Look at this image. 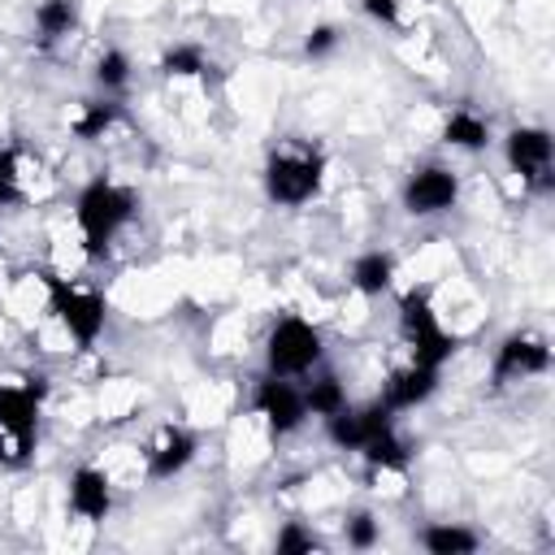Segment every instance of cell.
<instances>
[{"mask_svg":"<svg viewBox=\"0 0 555 555\" xmlns=\"http://www.w3.org/2000/svg\"><path fill=\"white\" fill-rule=\"evenodd\" d=\"M551 369V347L542 334H529V330H516L507 334L499 347H494V360H490V386L503 390L512 382H525V377H538Z\"/></svg>","mask_w":555,"mask_h":555,"instance_id":"cell-8","label":"cell"},{"mask_svg":"<svg viewBox=\"0 0 555 555\" xmlns=\"http://www.w3.org/2000/svg\"><path fill=\"white\" fill-rule=\"evenodd\" d=\"M503 156H507L512 173L525 186H533L542 195L555 186V143H551V134L542 126H516V130H507Z\"/></svg>","mask_w":555,"mask_h":555,"instance_id":"cell-7","label":"cell"},{"mask_svg":"<svg viewBox=\"0 0 555 555\" xmlns=\"http://www.w3.org/2000/svg\"><path fill=\"white\" fill-rule=\"evenodd\" d=\"M334 48H338V30H334V26H312L308 39H304V52H308V56H325V52H334Z\"/></svg>","mask_w":555,"mask_h":555,"instance_id":"cell-27","label":"cell"},{"mask_svg":"<svg viewBox=\"0 0 555 555\" xmlns=\"http://www.w3.org/2000/svg\"><path fill=\"white\" fill-rule=\"evenodd\" d=\"M43 377H26L22 386H0V468H22L35 455L39 438V403Z\"/></svg>","mask_w":555,"mask_h":555,"instance_id":"cell-2","label":"cell"},{"mask_svg":"<svg viewBox=\"0 0 555 555\" xmlns=\"http://www.w3.org/2000/svg\"><path fill=\"white\" fill-rule=\"evenodd\" d=\"M304 403H308V416H334L343 403H347V390L334 373H317L308 386H304Z\"/></svg>","mask_w":555,"mask_h":555,"instance_id":"cell-22","label":"cell"},{"mask_svg":"<svg viewBox=\"0 0 555 555\" xmlns=\"http://www.w3.org/2000/svg\"><path fill=\"white\" fill-rule=\"evenodd\" d=\"M121 117V104H113L108 95L104 100H82L78 104V113L69 117V130L78 134V139H100V134H108V126Z\"/></svg>","mask_w":555,"mask_h":555,"instance_id":"cell-19","label":"cell"},{"mask_svg":"<svg viewBox=\"0 0 555 555\" xmlns=\"http://www.w3.org/2000/svg\"><path fill=\"white\" fill-rule=\"evenodd\" d=\"M22 199V173H17V147H0V208Z\"/></svg>","mask_w":555,"mask_h":555,"instance_id":"cell-25","label":"cell"},{"mask_svg":"<svg viewBox=\"0 0 555 555\" xmlns=\"http://www.w3.org/2000/svg\"><path fill=\"white\" fill-rule=\"evenodd\" d=\"M386 429H395V412H390L382 399H377V403H364V408L343 403L334 416H325V434H330V442L343 447V451H360L369 438H377V434H386Z\"/></svg>","mask_w":555,"mask_h":555,"instance_id":"cell-11","label":"cell"},{"mask_svg":"<svg viewBox=\"0 0 555 555\" xmlns=\"http://www.w3.org/2000/svg\"><path fill=\"white\" fill-rule=\"evenodd\" d=\"M360 455H364L369 468H377V473H403V468H408V447H403V438H399L395 429L369 438V442L360 447Z\"/></svg>","mask_w":555,"mask_h":555,"instance_id":"cell-21","label":"cell"},{"mask_svg":"<svg viewBox=\"0 0 555 555\" xmlns=\"http://www.w3.org/2000/svg\"><path fill=\"white\" fill-rule=\"evenodd\" d=\"M399 199H403V212H412V217H438V212L455 208L460 178L447 165H421V169L408 173Z\"/></svg>","mask_w":555,"mask_h":555,"instance_id":"cell-10","label":"cell"},{"mask_svg":"<svg viewBox=\"0 0 555 555\" xmlns=\"http://www.w3.org/2000/svg\"><path fill=\"white\" fill-rule=\"evenodd\" d=\"M360 9L377 26H399V0H360Z\"/></svg>","mask_w":555,"mask_h":555,"instance_id":"cell-28","label":"cell"},{"mask_svg":"<svg viewBox=\"0 0 555 555\" xmlns=\"http://www.w3.org/2000/svg\"><path fill=\"white\" fill-rule=\"evenodd\" d=\"M416 542L429 551V555H473L481 546V538L464 525H425L416 533Z\"/></svg>","mask_w":555,"mask_h":555,"instance_id":"cell-18","label":"cell"},{"mask_svg":"<svg viewBox=\"0 0 555 555\" xmlns=\"http://www.w3.org/2000/svg\"><path fill=\"white\" fill-rule=\"evenodd\" d=\"M442 143L460 147V152H481L490 143V121L473 108H455L447 121H442Z\"/></svg>","mask_w":555,"mask_h":555,"instance_id":"cell-17","label":"cell"},{"mask_svg":"<svg viewBox=\"0 0 555 555\" xmlns=\"http://www.w3.org/2000/svg\"><path fill=\"white\" fill-rule=\"evenodd\" d=\"M139 212V195L113 178H91L82 191H78V204H74V217H78V230H82V256L87 260H104L117 230Z\"/></svg>","mask_w":555,"mask_h":555,"instance_id":"cell-1","label":"cell"},{"mask_svg":"<svg viewBox=\"0 0 555 555\" xmlns=\"http://www.w3.org/2000/svg\"><path fill=\"white\" fill-rule=\"evenodd\" d=\"M343 538H347V546H356V551H369V546H377V520H373L369 512H356V516H347V525H343Z\"/></svg>","mask_w":555,"mask_h":555,"instance_id":"cell-26","label":"cell"},{"mask_svg":"<svg viewBox=\"0 0 555 555\" xmlns=\"http://www.w3.org/2000/svg\"><path fill=\"white\" fill-rule=\"evenodd\" d=\"M108 507H113V486H108V477L100 473V468H91V464H78L74 473H69V512L78 516V520H104L108 516Z\"/></svg>","mask_w":555,"mask_h":555,"instance_id":"cell-13","label":"cell"},{"mask_svg":"<svg viewBox=\"0 0 555 555\" xmlns=\"http://www.w3.org/2000/svg\"><path fill=\"white\" fill-rule=\"evenodd\" d=\"M95 82H100L104 95L126 91V82H130V56L121 48H104L100 61H95Z\"/></svg>","mask_w":555,"mask_h":555,"instance_id":"cell-23","label":"cell"},{"mask_svg":"<svg viewBox=\"0 0 555 555\" xmlns=\"http://www.w3.org/2000/svg\"><path fill=\"white\" fill-rule=\"evenodd\" d=\"M434 390H438V369H425V364L408 360L403 369H395V373H390V382H386V395H382V403H386L390 412H408V408L425 403V399H429Z\"/></svg>","mask_w":555,"mask_h":555,"instance_id":"cell-14","label":"cell"},{"mask_svg":"<svg viewBox=\"0 0 555 555\" xmlns=\"http://www.w3.org/2000/svg\"><path fill=\"white\" fill-rule=\"evenodd\" d=\"M251 408L256 416H264V425L282 438V434H295L304 421H308V403H304V390L291 382V377H260L256 390H251Z\"/></svg>","mask_w":555,"mask_h":555,"instance_id":"cell-9","label":"cell"},{"mask_svg":"<svg viewBox=\"0 0 555 555\" xmlns=\"http://www.w3.org/2000/svg\"><path fill=\"white\" fill-rule=\"evenodd\" d=\"M191 460H195V434H191L186 425H173V421L156 425L152 442L143 447V468H147L152 481H169V477H178Z\"/></svg>","mask_w":555,"mask_h":555,"instance_id":"cell-12","label":"cell"},{"mask_svg":"<svg viewBox=\"0 0 555 555\" xmlns=\"http://www.w3.org/2000/svg\"><path fill=\"white\" fill-rule=\"evenodd\" d=\"M390 282H395V256L390 251H360L356 260H351V286L360 291V295H382V291H390Z\"/></svg>","mask_w":555,"mask_h":555,"instance_id":"cell-15","label":"cell"},{"mask_svg":"<svg viewBox=\"0 0 555 555\" xmlns=\"http://www.w3.org/2000/svg\"><path fill=\"white\" fill-rule=\"evenodd\" d=\"M212 69V61L204 56L199 43H173L160 52V74L165 78H204Z\"/></svg>","mask_w":555,"mask_h":555,"instance_id":"cell-20","label":"cell"},{"mask_svg":"<svg viewBox=\"0 0 555 555\" xmlns=\"http://www.w3.org/2000/svg\"><path fill=\"white\" fill-rule=\"evenodd\" d=\"M74 30H78V0H39V9H35V35H39L43 48L61 43Z\"/></svg>","mask_w":555,"mask_h":555,"instance_id":"cell-16","label":"cell"},{"mask_svg":"<svg viewBox=\"0 0 555 555\" xmlns=\"http://www.w3.org/2000/svg\"><path fill=\"white\" fill-rule=\"evenodd\" d=\"M264 364L278 377H308L321 364V330L304 317H282L264 338Z\"/></svg>","mask_w":555,"mask_h":555,"instance_id":"cell-6","label":"cell"},{"mask_svg":"<svg viewBox=\"0 0 555 555\" xmlns=\"http://www.w3.org/2000/svg\"><path fill=\"white\" fill-rule=\"evenodd\" d=\"M325 182V152L308 147V143H286L273 147L264 160V195L282 208H299L308 204Z\"/></svg>","mask_w":555,"mask_h":555,"instance_id":"cell-3","label":"cell"},{"mask_svg":"<svg viewBox=\"0 0 555 555\" xmlns=\"http://www.w3.org/2000/svg\"><path fill=\"white\" fill-rule=\"evenodd\" d=\"M273 546H278V555H312V551H321V538L312 533V529H304V525H286L278 538H273Z\"/></svg>","mask_w":555,"mask_h":555,"instance_id":"cell-24","label":"cell"},{"mask_svg":"<svg viewBox=\"0 0 555 555\" xmlns=\"http://www.w3.org/2000/svg\"><path fill=\"white\" fill-rule=\"evenodd\" d=\"M399 330H403V338L412 347V360L425 364V369H442L455 356V347H460V338L451 330H442V321H438V312H434V304H429V295L421 286L403 291V299H399Z\"/></svg>","mask_w":555,"mask_h":555,"instance_id":"cell-4","label":"cell"},{"mask_svg":"<svg viewBox=\"0 0 555 555\" xmlns=\"http://www.w3.org/2000/svg\"><path fill=\"white\" fill-rule=\"evenodd\" d=\"M43 286H48V312L61 321V330L78 347H91L104 334V321H108L104 295L87 291V286H74L69 278H56V273H43Z\"/></svg>","mask_w":555,"mask_h":555,"instance_id":"cell-5","label":"cell"}]
</instances>
